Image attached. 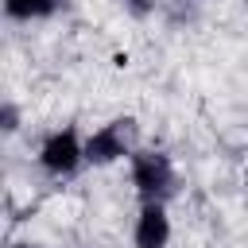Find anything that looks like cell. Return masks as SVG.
I'll return each instance as SVG.
<instances>
[{"label":"cell","instance_id":"cell-1","mask_svg":"<svg viewBox=\"0 0 248 248\" xmlns=\"http://www.w3.org/2000/svg\"><path fill=\"white\" fill-rule=\"evenodd\" d=\"M132 178H136V190L147 205H163V198L174 194V167L163 151H136Z\"/></svg>","mask_w":248,"mask_h":248},{"label":"cell","instance_id":"cell-2","mask_svg":"<svg viewBox=\"0 0 248 248\" xmlns=\"http://www.w3.org/2000/svg\"><path fill=\"white\" fill-rule=\"evenodd\" d=\"M81 159H85V143L78 140L74 128L50 132V136L43 140V147H39V163H43L50 174H74V170L81 167Z\"/></svg>","mask_w":248,"mask_h":248},{"label":"cell","instance_id":"cell-3","mask_svg":"<svg viewBox=\"0 0 248 248\" xmlns=\"http://www.w3.org/2000/svg\"><path fill=\"white\" fill-rule=\"evenodd\" d=\"M128 124L132 120H112V124L97 128L85 140V159L89 163H112V159L128 155Z\"/></svg>","mask_w":248,"mask_h":248},{"label":"cell","instance_id":"cell-4","mask_svg":"<svg viewBox=\"0 0 248 248\" xmlns=\"http://www.w3.org/2000/svg\"><path fill=\"white\" fill-rule=\"evenodd\" d=\"M170 240V221L163 205H143L136 217V248H167Z\"/></svg>","mask_w":248,"mask_h":248},{"label":"cell","instance_id":"cell-5","mask_svg":"<svg viewBox=\"0 0 248 248\" xmlns=\"http://www.w3.org/2000/svg\"><path fill=\"white\" fill-rule=\"evenodd\" d=\"M58 8V0H4V12L12 19H39V16H50Z\"/></svg>","mask_w":248,"mask_h":248},{"label":"cell","instance_id":"cell-6","mask_svg":"<svg viewBox=\"0 0 248 248\" xmlns=\"http://www.w3.org/2000/svg\"><path fill=\"white\" fill-rule=\"evenodd\" d=\"M16 120H19V116H16V108H12V105H4V132H16V128H19Z\"/></svg>","mask_w":248,"mask_h":248},{"label":"cell","instance_id":"cell-7","mask_svg":"<svg viewBox=\"0 0 248 248\" xmlns=\"http://www.w3.org/2000/svg\"><path fill=\"white\" fill-rule=\"evenodd\" d=\"M124 4H128L132 12H147V4H151V0H124Z\"/></svg>","mask_w":248,"mask_h":248},{"label":"cell","instance_id":"cell-8","mask_svg":"<svg viewBox=\"0 0 248 248\" xmlns=\"http://www.w3.org/2000/svg\"><path fill=\"white\" fill-rule=\"evenodd\" d=\"M16 248H31V244H16Z\"/></svg>","mask_w":248,"mask_h":248}]
</instances>
